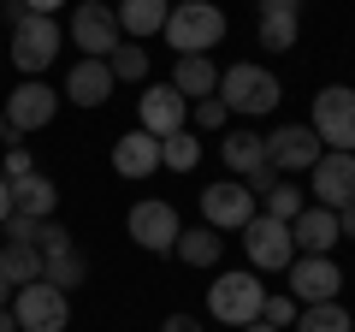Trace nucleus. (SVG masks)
<instances>
[{"instance_id":"1","label":"nucleus","mask_w":355,"mask_h":332,"mask_svg":"<svg viewBox=\"0 0 355 332\" xmlns=\"http://www.w3.org/2000/svg\"><path fill=\"white\" fill-rule=\"evenodd\" d=\"M160 36L172 42L178 60L207 53V48H219V42H225V13H219L214 0H184V6H172V18H166Z\"/></svg>"},{"instance_id":"2","label":"nucleus","mask_w":355,"mask_h":332,"mask_svg":"<svg viewBox=\"0 0 355 332\" xmlns=\"http://www.w3.org/2000/svg\"><path fill=\"white\" fill-rule=\"evenodd\" d=\"M279 77L266 72V65H231V72H219V101H225V113L237 119H266L272 107H279Z\"/></svg>"},{"instance_id":"3","label":"nucleus","mask_w":355,"mask_h":332,"mask_svg":"<svg viewBox=\"0 0 355 332\" xmlns=\"http://www.w3.org/2000/svg\"><path fill=\"white\" fill-rule=\"evenodd\" d=\"M261 303H266V285L254 279L249 267L219 273V279L207 285V315H214L219 326H249V320H261Z\"/></svg>"},{"instance_id":"4","label":"nucleus","mask_w":355,"mask_h":332,"mask_svg":"<svg viewBox=\"0 0 355 332\" xmlns=\"http://www.w3.org/2000/svg\"><path fill=\"white\" fill-rule=\"evenodd\" d=\"M308 131L320 137V149L355 154V90H349V83H326V90L314 95V119H308Z\"/></svg>"},{"instance_id":"5","label":"nucleus","mask_w":355,"mask_h":332,"mask_svg":"<svg viewBox=\"0 0 355 332\" xmlns=\"http://www.w3.org/2000/svg\"><path fill=\"white\" fill-rule=\"evenodd\" d=\"M12 315H18V332H65L71 326V297L60 285L36 279V285L12 291Z\"/></svg>"},{"instance_id":"6","label":"nucleus","mask_w":355,"mask_h":332,"mask_svg":"<svg viewBox=\"0 0 355 332\" xmlns=\"http://www.w3.org/2000/svg\"><path fill=\"white\" fill-rule=\"evenodd\" d=\"M60 60V24L53 18H36V13H24L12 24V65L24 77H36V72H48V65Z\"/></svg>"},{"instance_id":"7","label":"nucleus","mask_w":355,"mask_h":332,"mask_svg":"<svg viewBox=\"0 0 355 332\" xmlns=\"http://www.w3.org/2000/svg\"><path fill=\"white\" fill-rule=\"evenodd\" d=\"M243 249H249V267L254 273H284L296 261L291 226H284V219H266V214H254L249 226H243Z\"/></svg>"},{"instance_id":"8","label":"nucleus","mask_w":355,"mask_h":332,"mask_svg":"<svg viewBox=\"0 0 355 332\" xmlns=\"http://www.w3.org/2000/svg\"><path fill=\"white\" fill-rule=\"evenodd\" d=\"M71 42L83 48V60H107V53L125 42L119 13L107 6V0H83V6H71Z\"/></svg>"},{"instance_id":"9","label":"nucleus","mask_w":355,"mask_h":332,"mask_svg":"<svg viewBox=\"0 0 355 332\" xmlns=\"http://www.w3.org/2000/svg\"><path fill=\"white\" fill-rule=\"evenodd\" d=\"M254 214H261V202H254V190L243 179H225V184H207L202 190V219L214 231H243Z\"/></svg>"},{"instance_id":"10","label":"nucleus","mask_w":355,"mask_h":332,"mask_svg":"<svg viewBox=\"0 0 355 332\" xmlns=\"http://www.w3.org/2000/svg\"><path fill=\"white\" fill-rule=\"evenodd\" d=\"M308 190H314V202L320 208H349L355 202V154H343V149H326L314 166H308Z\"/></svg>"},{"instance_id":"11","label":"nucleus","mask_w":355,"mask_h":332,"mask_svg":"<svg viewBox=\"0 0 355 332\" xmlns=\"http://www.w3.org/2000/svg\"><path fill=\"white\" fill-rule=\"evenodd\" d=\"M125 231H130V243H137V249H154V256H172V243H178V208L172 202H137L125 214Z\"/></svg>"},{"instance_id":"12","label":"nucleus","mask_w":355,"mask_h":332,"mask_svg":"<svg viewBox=\"0 0 355 332\" xmlns=\"http://www.w3.org/2000/svg\"><path fill=\"white\" fill-rule=\"evenodd\" d=\"M284 273H291V297L302 308L308 303H338V291H343V273L331 256H296Z\"/></svg>"},{"instance_id":"13","label":"nucleus","mask_w":355,"mask_h":332,"mask_svg":"<svg viewBox=\"0 0 355 332\" xmlns=\"http://www.w3.org/2000/svg\"><path fill=\"white\" fill-rule=\"evenodd\" d=\"M137 119H142L137 131H148V137H172V131L190 125V101H184L172 83H148L142 101H137Z\"/></svg>"},{"instance_id":"14","label":"nucleus","mask_w":355,"mask_h":332,"mask_svg":"<svg viewBox=\"0 0 355 332\" xmlns=\"http://www.w3.org/2000/svg\"><path fill=\"white\" fill-rule=\"evenodd\" d=\"M6 113V131H42L53 113H60V90H48L42 77H30V83H18L12 101L0 107Z\"/></svg>"},{"instance_id":"15","label":"nucleus","mask_w":355,"mask_h":332,"mask_svg":"<svg viewBox=\"0 0 355 332\" xmlns=\"http://www.w3.org/2000/svg\"><path fill=\"white\" fill-rule=\"evenodd\" d=\"M320 154L326 149H320V137L308 125H279L266 137V166H272V172H308Z\"/></svg>"},{"instance_id":"16","label":"nucleus","mask_w":355,"mask_h":332,"mask_svg":"<svg viewBox=\"0 0 355 332\" xmlns=\"http://www.w3.org/2000/svg\"><path fill=\"white\" fill-rule=\"evenodd\" d=\"M338 214L331 208H302V214L291 219V243L302 249V256H331V243H338Z\"/></svg>"},{"instance_id":"17","label":"nucleus","mask_w":355,"mask_h":332,"mask_svg":"<svg viewBox=\"0 0 355 332\" xmlns=\"http://www.w3.org/2000/svg\"><path fill=\"white\" fill-rule=\"evenodd\" d=\"M154 166H160V137H148V131H125V137L113 142V172H119V179H148Z\"/></svg>"},{"instance_id":"18","label":"nucleus","mask_w":355,"mask_h":332,"mask_svg":"<svg viewBox=\"0 0 355 332\" xmlns=\"http://www.w3.org/2000/svg\"><path fill=\"white\" fill-rule=\"evenodd\" d=\"M107 95H113V72H107V60H77L71 72H65V101L101 107Z\"/></svg>"},{"instance_id":"19","label":"nucleus","mask_w":355,"mask_h":332,"mask_svg":"<svg viewBox=\"0 0 355 332\" xmlns=\"http://www.w3.org/2000/svg\"><path fill=\"white\" fill-rule=\"evenodd\" d=\"M53 208H60V184H53L48 172H24V179H12V214L53 219Z\"/></svg>"},{"instance_id":"20","label":"nucleus","mask_w":355,"mask_h":332,"mask_svg":"<svg viewBox=\"0 0 355 332\" xmlns=\"http://www.w3.org/2000/svg\"><path fill=\"white\" fill-rule=\"evenodd\" d=\"M113 13H119V30H125L130 42H142V36H160V30H166L172 0H119Z\"/></svg>"},{"instance_id":"21","label":"nucleus","mask_w":355,"mask_h":332,"mask_svg":"<svg viewBox=\"0 0 355 332\" xmlns=\"http://www.w3.org/2000/svg\"><path fill=\"white\" fill-rule=\"evenodd\" d=\"M219 154H225V166L237 172L243 184H249V179H261V172H272V166H266V137H254V131H231Z\"/></svg>"},{"instance_id":"22","label":"nucleus","mask_w":355,"mask_h":332,"mask_svg":"<svg viewBox=\"0 0 355 332\" xmlns=\"http://www.w3.org/2000/svg\"><path fill=\"white\" fill-rule=\"evenodd\" d=\"M172 90L184 95V101L219 95V65L207 60V53H190V60H178V72H172Z\"/></svg>"},{"instance_id":"23","label":"nucleus","mask_w":355,"mask_h":332,"mask_svg":"<svg viewBox=\"0 0 355 332\" xmlns=\"http://www.w3.org/2000/svg\"><path fill=\"white\" fill-rule=\"evenodd\" d=\"M219 231L214 226H190V231H178V243H172V256L178 261H190V267H214L219 261Z\"/></svg>"},{"instance_id":"24","label":"nucleus","mask_w":355,"mask_h":332,"mask_svg":"<svg viewBox=\"0 0 355 332\" xmlns=\"http://www.w3.org/2000/svg\"><path fill=\"white\" fill-rule=\"evenodd\" d=\"M0 273H6V285H36L42 279V249L36 243H6L0 249Z\"/></svg>"},{"instance_id":"25","label":"nucleus","mask_w":355,"mask_h":332,"mask_svg":"<svg viewBox=\"0 0 355 332\" xmlns=\"http://www.w3.org/2000/svg\"><path fill=\"white\" fill-rule=\"evenodd\" d=\"M202 160V131H172V137H160V166H172V172H190V166Z\"/></svg>"},{"instance_id":"26","label":"nucleus","mask_w":355,"mask_h":332,"mask_svg":"<svg viewBox=\"0 0 355 332\" xmlns=\"http://www.w3.org/2000/svg\"><path fill=\"white\" fill-rule=\"evenodd\" d=\"M296 332H355V320L343 303H308L296 315Z\"/></svg>"},{"instance_id":"27","label":"nucleus","mask_w":355,"mask_h":332,"mask_svg":"<svg viewBox=\"0 0 355 332\" xmlns=\"http://www.w3.org/2000/svg\"><path fill=\"white\" fill-rule=\"evenodd\" d=\"M42 279L60 285V291L71 297V285H83V279H89V261L77 256V249H65V256H42Z\"/></svg>"},{"instance_id":"28","label":"nucleus","mask_w":355,"mask_h":332,"mask_svg":"<svg viewBox=\"0 0 355 332\" xmlns=\"http://www.w3.org/2000/svg\"><path fill=\"white\" fill-rule=\"evenodd\" d=\"M107 72H113V83H142V77H148V48L119 42V48L107 53Z\"/></svg>"},{"instance_id":"29","label":"nucleus","mask_w":355,"mask_h":332,"mask_svg":"<svg viewBox=\"0 0 355 332\" xmlns=\"http://www.w3.org/2000/svg\"><path fill=\"white\" fill-rule=\"evenodd\" d=\"M296 30H302V18H291V13H261V48L291 53V48H296Z\"/></svg>"},{"instance_id":"30","label":"nucleus","mask_w":355,"mask_h":332,"mask_svg":"<svg viewBox=\"0 0 355 332\" xmlns=\"http://www.w3.org/2000/svg\"><path fill=\"white\" fill-rule=\"evenodd\" d=\"M261 214H266V219H284V226H291V219L302 214V190H296L291 179H279L272 190L261 196Z\"/></svg>"},{"instance_id":"31","label":"nucleus","mask_w":355,"mask_h":332,"mask_svg":"<svg viewBox=\"0 0 355 332\" xmlns=\"http://www.w3.org/2000/svg\"><path fill=\"white\" fill-rule=\"evenodd\" d=\"M261 320H266V326H291V320H296V297H272V291H266V303H261Z\"/></svg>"},{"instance_id":"32","label":"nucleus","mask_w":355,"mask_h":332,"mask_svg":"<svg viewBox=\"0 0 355 332\" xmlns=\"http://www.w3.org/2000/svg\"><path fill=\"white\" fill-rule=\"evenodd\" d=\"M190 113H196V125H202V131H219V125H225V101H219V95H202V101H190Z\"/></svg>"},{"instance_id":"33","label":"nucleus","mask_w":355,"mask_h":332,"mask_svg":"<svg viewBox=\"0 0 355 332\" xmlns=\"http://www.w3.org/2000/svg\"><path fill=\"white\" fill-rule=\"evenodd\" d=\"M6 243H36V231H42V219H30V214H6Z\"/></svg>"},{"instance_id":"34","label":"nucleus","mask_w":355,"mask_h":332,"mask_svg":"<svg viewBox=\"0 0 355 332\" xmlns=\"http://www.w3.org/2000/svg\"><path fill=\"white\" fill-rule=\"evenodd\" d=\"M24 172H36V160H30L24 142H12V149H6V166H0V179L12 184V179H24Z\"/></svg>"},{"instance_id":"35","label":"nucleus","mask_w":355,"mask_h":332,"mask_svg":"<svg viewBox=\"0 0 355 332\" xmlns=\"http://www.w3.org/2000/svg\"><path fill=\"white\" fill-rule=\"evenodd\" d=\"M254 13H291V18H302V0H254Z\"/></svg>"},{"instance_id":"36","label":"nucleus","mask_w":355,"mask_h":332,"mask_svg":"<svg viewBox=\"0 0 355 332\" xmlns=\"http://www.w3.org/2000/svg\"><path fill=\"white\" fill-rule=\"evenodd\" d=\"M160 332H202V320H196V315H166Z\"/></svg>"},{"instance_id":"37","label":"nucleus","mask_w":355,"mask_h":332,"mask_svg":"<svg viewBox=\"0 0 355 332\" xmlns=\"http://www.w3.org/2000/svg\"><path fill=\"white\" fill-rule=\"evenodd\" d=\"M18 6H24V13H36V18H53L65 0H18Z\"/></svg>"},{"instance_id":"38","label":"nucleus","mask_w":355,"mask_h":332,"mask_svg":"<svg viewBox=\"0 0 355 332\" xmlns=\"http://www.w3.org/2000/svg\"><path fill=\"white\" fill-rule=\"evenodd\" d=\"M338 231H343V238H355V202L338 208Z\"/></svg>"},{"instance_id":"39","label":"nucleus","mask_w":355,"mask_h":332,"mask_svg":"<svg viewBox=\"0 0 355 332\" xmlns=\"http://www.w3.org/2000/svg\"><path fill=\"white\" fill-rule=\"evenodd\" d=\"M6 214H12V184L0 179V226H6Z\"/></svg>"},{"instance_id":"40","label":"nucleus","mask_w":355,"mask_h":332,"mask_svg":"<svg viewBox=\"0 0 355 332\" xmlns=\"http://www.w3.org/2000/svg\"><path fill=\"white\" fill-rule=\"evenodd\" d=\"M0 332H18V315H12V308H0Z\"/></svg>"},{"instance_id":"41","label":"nucleus","mask_w":355,"mask_h":332,"mask_svg":"<svg viewBox=\"0 0 355 332\" xmlns=\"http://www.w3.org/2000/svg\"><path fill=\"white\" fill-rule=\"evenodd\" d=\"M0 308H12V285H6V273H0Z\"/></svg>"},{"instance_id":"42","label":"nucleus","mask_w":355,"mask_h":332,"mask_svg":"<svg viewBox=\"0 0 355 332\" xmlns=\"http://www.w3.org/2000/svg\"><path fill=\"white\" fill-rule=\"evenodd\" d=\"M237 332H279V326H266V320H249V326H237Z\"/></svg>"},{"instance_id":"43","label":"nucleus","mask_w":355,"mask_h":332,"mask_svg":"<svg viewBox=\"0 0 355 332\" xmlns=\"http://www.w3.org/2000/svg\"><path fill=\"white\" fill-rule=\"evenodd\" d=\"M6 137H12V131H6V113H0V142H6Z\"/></svg>"},{"instance_id":"44","label":"nucleus","mask_w":355,"mask_h":332,"mask_svg":"<svg viewBox=\"0 0 355 332\" xmlns=\"http://www.w3.org/2000/svg\"><path fill=\"white\" fill-rule=\"evenodd\" d=\"M172 6H184V0H172Z\"/></svg>"},{"instance_id":"45","label":"nucleus","mask_w":355,"mask_h":332,"mask_svg":"<svg viewBox=\"0 0 355 332\" xmlns=\"http://www.w3.org/2000/svg\"><path fill=\"white\" fill-rule=\"evenodd\" d=\"M0 24H6V18H0Z\"/></svg>"}]
</instances>
